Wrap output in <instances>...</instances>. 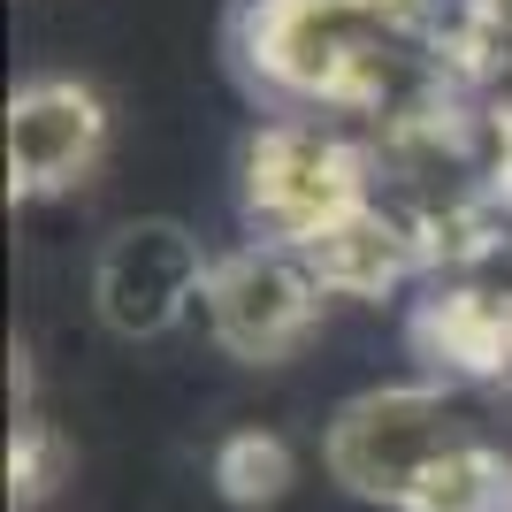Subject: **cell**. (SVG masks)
Listing matches in <instances>:
<instances>
[{
	"label": "cell",
	"mask_w": 512,
	"mask_h": 512,
	"mask_svg": "<svg viewBox=\"0 0 512 512\" xmlns=\"http://www.w3.org/2000/svg\"><path fill=\"white\" fill-rule=\"evenodd\" d=\"M214 490L230 497V505L260 512L276 505L291 490V444H283L276 428H230L222 444H214Z\"/></svg>",
	"instance_id": "9c48e42d"
},
{
	"label": "cell",
	"mask_w": 512,
	"mask_h": 512,
	"mask_svg": "<svg viewBox=\"0 0 512 512\" xmlns=\"http://www.w3.org/2000/svg\"><path fill=\"white\" fill-rule=\"evenodd\" d=\"M54 474H62V436L23 413V421H16V444H8V490H16L23 505H39V497L54 490Z\"/></svg>",
	"instance_id": "30bf717a"
},
{
	"label": "cell",
	"mask_w": 512,
	"mask_h": 512,
	"mask_svg": "<svg viewBox=\"0 0 512 512\" xmlns=\"http://www.w3.org/2000/svg\"><path fill=\"white\" fill-rule=\"evenodd\" d=\"M299 253H306V268L321 276L329 299H383V291H406V283L436 276L428 230L383 192L367 199V207H352L344 222H329V230H321L314 245H299Z\"/></svg>",
	"instance_id": "ba28073f"
},
{
	"label": "cell",
	"mask_w": 512,
	"mask_h": 512,
	"mask_svg": "<svg viewBox=\"0 0 512 512\" xmlns=\"http://www.w3.org/2000/svg\"><path fill=\"white\" fill-rule=\"evenodd\" d=\"M497 268L428 276V299H413V352L444 383L512 390V283Z\"/></svg>",
	"instance_id": "52a82bcc"
},
{
	"label": "cell",
	"mask_w": 512,
	"mask_h": 512,
	"mask_svg": "<svg viewBox=\"0 0 512 512\" xmlns=\"http://www.w3.org/2000/svg\"><path fill=\"white\" fill-rule=\"evenodd\" d=\"M107 153V107L77 77H31L8 100V192L54 199L77 192Z\"/></svg>",
	"instance_id": "8992f818"
},
{
	"label": "cell",
	"mask_w": 512,
	"mask_h": 512,
	"mask_svg": "<svg viewBox=\"0 0 512 512\" xmlns=\"http://www.w3.org/2000/svg\"><path fill=\"white\" fill-rule=\"evenodd\" d=\"M237 54L260 85L314 115H406L428 92H451L444 62L406 54V23L375 16L367 0H245Z\"/></svg>",
	"instance_id": "6da1fadb"
},
{
	"label": "cell",
	"mask_w": 512,
	"mask_h": 512,
	"mask_svg": "<svg viewBox=\"0 0 512 512\" xmlns=\"http://www.w3.org/2000/svg\"><path fill=\"white\" fill-rule=\"evenodd\" d=\"M237 192H245V222L268 245H314L329 222L375 199V153L321 115H283L245 138Z\"/></svg>",
	"instance_id": "3957f363"
},
{
	"label": "cell",
	"mask_w": 512,
	"mask_h": 512,
	"mask_svg": "<svg viewBox=\"0 0 512 512\" xmlns=\"http://www.w3.org/2000/svg\"><path fill=\"white\" fill-rule=\"evenodd\" d=\"M207 276H214L207 245L184 222H169V214H146V222H123L100 245V260H92V306H100V321L115 337L146 344V337H169L176 321L207 299Z\"/></svg>",
	"instance_id": "5b68a950"
},
{
	"label": "cell",
	"mask_w": 512,
	"mask_h": 512,
	"mask_svg": "<svg viewBox=\"0 0 512 512\" xmlns=\"http://www.w3.org/2000/svg\"><path fill=\"white\" fill-rule=\"evenodd\" d=\"M505 512H512V505H505Z\"/></svg>",
	"instance_id": "8fae6325"
},
{
	"label": "cell",
	"mask_w": 512,
	"mask_h": 512,
	"mask_svg": "<svg viewBox=\"0 0 512 512\" xmlns=\"http://www.w3.org/2000/svg\"><path fill=\"white\" fill-rule=\"evenodd\" d=\"M321 299H329V291H321V276L306 268L299 245L253 237V245H237V253H214V276H207L199 314H207L214 344H222L230 360L276 367V360H291V352L314 337Z\"/></svg>",
	"instance_id": "277c9868"
},
{
	"label": "cell",
	"mask_w": 512,
	"mask_h": 512,
	"mask_svg": "<svg viewBox=\"0 0 512 512\" xmlns=\"http://www.w3.org/2000/svg\"><path fill=\"white\" fill-rule=\"evenodd\" d=\"M474 444H490L482 390L444 383V375H421V383L360 390V398L329 421L321 459H329V474H337L352 497H375V505L413 512V497Z\"/></svg>",
	"instance_id": "7a4b0ae2"
}]
</instances>
